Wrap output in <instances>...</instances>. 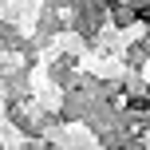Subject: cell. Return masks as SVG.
Listing matches in <instances>:
<instances>
[{"instance_id": "1", "label": "cell", "mask_w": 150, "mask_h": 150, "mask_svg": "<svg viewBox=\"0 0 150 150\" xmlns=\"http://www.w3.org/2000/svg\"><path fill=\"white\" fill-rule=\"evenodd\" d=\"M138 16H142V20H146V24H150V8H142V12H138Z\"/></svg>"}]
</instances>
